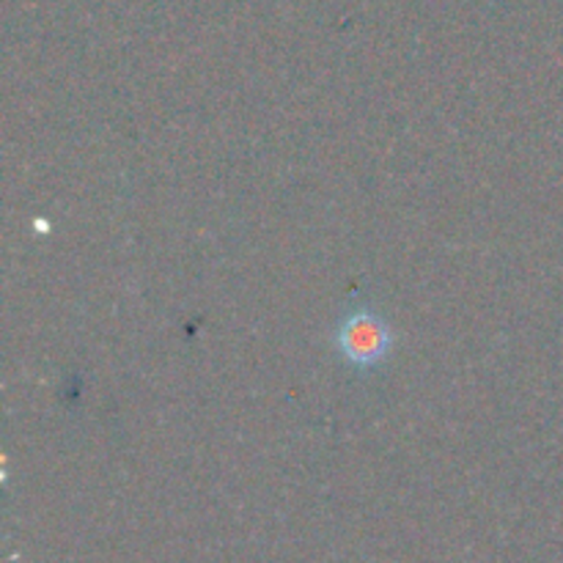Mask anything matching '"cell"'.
<instances>
[{
    "instance_id": "obj_1",
    "label": "cell",
    "mask_w": 563,
    "mask_h": 563,
    "mask_svg": "<svg viewBox=\"0 0 563 563\" xmlns=\"http://www.w3.org/2000/svg\"><path fill=\"white\" fill-rule=\"evenodd\" d=\"M394 341L390 322L372 306L350 308L333 328L335 352L346 366L361 368V372L388 361Z\"/></svg>"
}]
</instances>
